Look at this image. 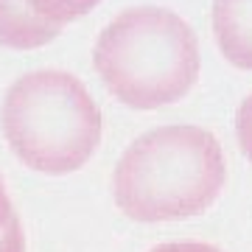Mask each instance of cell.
<instances>
[{"instance_id": "obj_5", "label": "cell", "mask_w": 252, "mask_h": 252, "mask_svg": "<svg viewBox=\"0 0 252 252\" xmlns=\"http://www.w3.org/2000/svg\"><path fill=\"white\" fill-rule=\"evenodd\" d=\"M62 28L42 20L26 0H0V45L31 51L54 42Z\"/></svg>"}, {"instance_id": "obj_4", "label": "cell", "mask_w": 252, "mask_h": 252, "mask_svg": "<svg viewBox=\"0 0 252 252\" xmlns=\"http://www.w3.org/2000/svg\"><path fill=\"white\" fill-rule=\"evenodd\" d=\"M213 36L227 62L252 70V0H213Z\"/></svg>"}, {"instance_id": "obj_9", "label": "cell", "mask_w": 252, "mask_h": 252, "mask_svg": "<svg viewBox=\"0 0 252 252\" xmlns=\"http://www.w3.org/2000/svg\"><path fill=\"white\" fill-rule=\"evenodd\" d=\"M149 252H221V250L210 247V244H202V241H168Z\"/></svg>"}, {"instance_id": "obj_1", "label": "cell", "mask_w": 252, "mask_h": 252, "mask_svg": "<svg viewBox=\"0 0 252 252\" xmlns=\"http://www.w3.org/2000/svg\"><path fill=\"white\" fill-rule=\"evenodd\" d=\"M227 180L224 152L213 132L171 124L135 137L112 171V196L135 221H177L216 202Z\"/></svg>"}, {"instance_id": "obj_6", "label": "cell", "mask_w": 252, "mask_h": 252, "mask_svg": "<svg viewBox=\"0 0 252 252\" xmlns=\"http://www.w3.org/2000/svg\"><path fill=\"white\" fill-rule=\"evenodd\" d=\"M26 3L42 20H48L51 26L64 28L67 23H73L81 14H87L90 9H95L101 0H26Z\"/></svg>"}, {"instance_id": "obj_10", "label": "cell", "mask_w": 252, "mask_h": 252, "mask_svg": "<svg viewBox=\"0 0 252 252\" xmlns=\"http://www.w3.org/2000/svg\"><path fill=\"white\" fill-rule=\"evenodd\" d=\"M14 219H17V213H14V205H11L6 185H3V177H0V230H6Z\"/></svg>"}, {"instance_id": "obj_2", "label": "cell", "mask_w": 252, "mask_h": 252, "mask_svg": "<svg viewBox=\"0 0 252 252\" xmlns=\"http://www.w3.org/2000/svg\"><path fill=\"white\" fill-rule=\"evenodd\" d=\"M93 67L124 107H168L199 79V39L177 11L157 6L126 9L98 34Z\"/></svg>"}, {"instance_id": "obj_3", "label": "cell", "mask_w": 252, "mask_h": 252, "mask_svg": "<svg viewBox=\"0 0 252 252\" xmlns=\"http://www.w3.org/2000/svg\"><path fill=\"white\" fill-rule=\"evenodd\" d=\"M0 124L26 168L51 177L79 171L101 143V109L67 70H31L9 84Z\"/></svg>"}, {"instance_id": "obj_7", "label": "cell", "mask_w": 252, "mask_h": 252, "mask_svg": "<svg viewBox=\"0 0 252 252\" xmlns=\"http://www.w3.org/2000/svg\"><path fill=\"white\" fill-rule=\"evenodd\" d=\"M235 137H238V146L247 154V160L252 162V93L238 104V112H235Z\"/></svg>"}, {"instance_id": "obj_8", "label": "cell", "mask_w": 252, "mask_h": 252, "mask_svg": "<svg viewBox=\"0 0 252 252\" xmlns=\"http://www.w3.org/2000/svg\"><path fill=\"white\" fill-rule=\"evenodd\" d=\"M0 252H26V235H23L20 216L6 230H0Z\"/></svg>"}]
</instances>
